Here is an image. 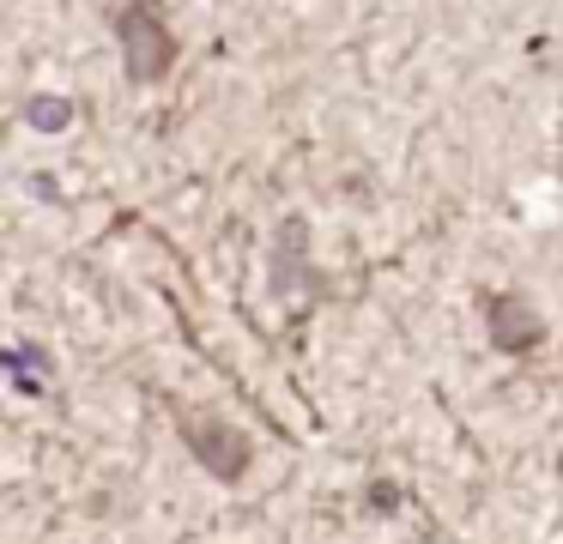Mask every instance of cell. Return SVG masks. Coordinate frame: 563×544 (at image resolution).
Here are the masks:
<instances>
[{"instance_id": "cell-3", "label": "cell", "mask_w": 563, "mask_h": 544, "mask_svg": "<svg viewBox=\"0 0 563 544\" xmlns=\"http://www.w3.org/2000/svg\"><path fill=\"white\" fill-rule=\"evenodd\" d=\"M485 321H490V338H497L503 351H533L539 345V314L527 309L515 290H497V297H485Z\"/></svg>"}, {"instance_id": "cell-2", "label": "cell", "mask_w": 563, "mask_h": 544, "mask_svg": "<svg viewBox=\"0 0 563 544\" xmlns=\"http://www.w3.org/2000/svg\"><path fill=\"white\" fill-rule=\"evenodd\" d=\"M188 454L207 459L219 478H243V466H249V442L236 430H224V423H212V418L188 423Z\"/></svg>"}, {"instance_id": "cell-1", "label": "cell", "mask_w": 563, "mask_h": 544, "mask_svg": "<svg viewBox=\"0 0 563 544\" xmlns=\"http://www.w3.org/2000/svg\"><path fill=\"white\" fill-rule=\"evenodd\" d=\"M122 36H128V73H134V79H158L164 67H170V31H164L158 24V12L152 7H134L122 19Z\"/></svg>"}]
</instances>
